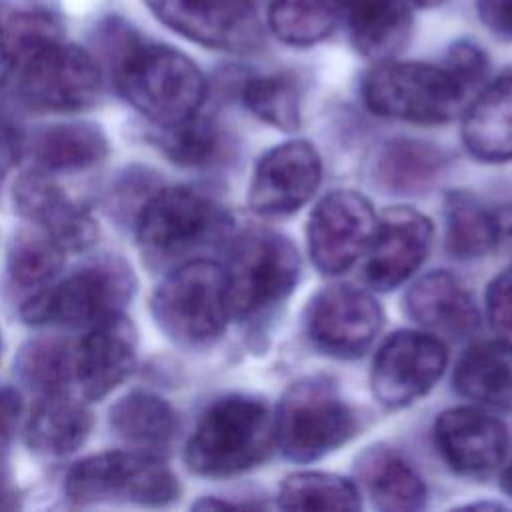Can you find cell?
<instances>
[{"instance_id": "cell-34", "label": "cell", "mask_w": 512, "mask_h": 512, "mask_svg": "<svg viewBox=\"0 0 512 512\" xmlns=\"http://www.w3.org/2000/svg\"><path fill=\"white\" fill-rule=\"evenodd\" d=\"M64 248L42 230H20L10 240L8 274L22 288L50 284L64 266Z\"/></svg>"}, {"instance_id": "cell-26", "label": "cell", "mask_w": 512, "mask_h": 512, "mask_svg": "<svg viewBox=\"0 0 512 512\" xmlns=\"http://www.w3.org/2000/svg\"><path fill=\"white\" fill-rule=\"evenodd\" d=\"M62 34L60 14L44 0H4L0 4V54L10 66L60 42Z\"/></svg>"}, {"instance_id": "cell-36", "label": "cell", "mask_w": 512, "mask_h": 512, "mask_svg": "<svg viewBox=\"0 0 512 512\" xmlns=\"http://www.w3.org/2000/svg\"><path fill=\"white\" fill-rule=\"evenodd\" d=\"M72 356L66 344L60 342H30L18 358L22 380L38 394L66 390L72 378Z\"/></svg>"}, {"instance_id": "cell-18", "label": "cell", "mask_w": 512, "mask_h": 512, "mask_svg": "<svg viewBox=\"0 0 512 512\" xmlns=\"http://www.w3.org/2000/svg\"><path fill=\"white\" fill-rule=\"evenodd\" d=\"M136 328L122 312L90 326L72 356V378L80 394L100 400L120 386L136 364Z\"/></svg>"}, {"instance_id": "cell-24", "label": "cell", "mask_w": 512, "mask_h": 512, "mask_svg": "<svg viewBox=\"0 0 512 512\" xmlns=\"http://www.w3.org/2000/svg\"><path fill=\"white\" fill-rule=\"evenodd\" d=\"M356 474L372 504L384 512L420 510L426 504V484L394 450L372 446L358 458Z\"/></svg>"}, {"instance_id": "cell-32", "label": "cell", "mask_w": 512, "mask_h": 512, "mask_svg": "<svg viewBox=\"0 0 512 512\" xmlns=\"http://www.w3.org/2000/svg\"><path fill=\"white\" fill-rule=\"evenodd\" d=\"M284 510H358L360 490L344 476L330 472H296L278 488Z\"/></svg>"}, {"instance_id": "cell-22", "label": "cell", "mask_w": 512, "mask_h": 512, "mask_svg": "<svg viewBox=\"0 0 512 512\" xmlns=\"http://www.w3.org/2000/svg\"><path fill=\"white\" fill-rule=\"evenodd\" d=\"M406 0H338L354 48L370 60L392 58L408 40L412 16Z\"/></svg>"}, {"instance_id": "cell-9", "label": "cell", "mask_w": 512, "mask_h": 512, "mask_svg": "<svg viewBox=\"0 0 512 512\" xmlns=\"http://www.w3.org/2000/svg\"><path fill=\"white\" fill-rule=\"evenodd\" d=\"M132 290L130 270L118 264H92L56 284H46L24 302L20 314L32 326H92L122 312Z\"/></svg>"}, {"instance_id": "cell-14", "label": "cell", "mask_w": 512, "mask_h": 512, "mask_svg": "<svg viewBox=\"0 0 512 512\" xmlns=\"http://www.w3.org/2000/svg\"><path fill=\"white\" fill-rule=\"evenodd\" d=\"M376 216L366 196L354 190H332L308 218L306 238L314 266L328 276L346 272L368 248Z\"/></svg>"}, {"instance_id": "cell-11", "label": "cell", "mask_w": 512, "mask_h": 512, "mask_svg": "<svg viewBox=\"0 0 512 512\" xmlns=\"http://www.w3.org/2000/svg\"><path fill=\"white\" fill-rule=\"evenodd\" d=\"M176 34L220 52L248 54L262 46L264 30L254 0H144Z\"/></svg>"}, {"instance_id": "cell-31", "label": "cell", "mask_w": 512, "mask_h": 512, "mask_svg": "<svg viewBox=\"0 0 512 512\" xmlns=\"http://www.w3.org/2000/svg\"><path fill=\"white\" fill-rule=\"evenodd\" d=\"M446 248L458 260H474L496 248V216L472 194L450 192L444 200Z\"/></svg>"}, {"instance_id": "cell-25", "label": "cell", "mask_w": 512, "mask_h": 512, "mask_svg": "<svg viewBox=\"0 0 512 512\" xmlns=\"http://www.w3.org/2000/svg\"><path fill=\"white\" fill-rule=\"evenodd\" d=\"M452 380L460 396L482 406L512 410V348L500 342L468 348Z\"/></svg>"}, {"instance_id": "cell-27", "label": "cell", "mask_w": 512, "mask_h": 512, "mask_svg": "<svg viewBox=\"0 0 512 512\" xmlns=\"http://www.w3.org/2000/svg\"><path fill=\"white\" fill-rule=\"evenodd\" d=\"M444 154L430 142L394 138L376 158V182L388 194H420L428 190L444 170Z\"/></svg>"}, {"instance_id": "cell-30", "label": "cell", "mask_w": 512, "mask_h": 512, "mask_svg": "<svg viewBox=\"0 0 512 512\" xmlns=\"http://www.w3.org/2000/svg\"><path fill=\"white\" fill-rule=\"evenodd\" d=\"M338 22V0H268L266 24L270 32L294 48H308L326 40Z\"/></svg>"}, {"instance_id": "cell-40", "label": "cell", "mask_w": 512, "mask_h": 512, "mask_svg": "<svg viewBox=\"0 0 512 512\" xmlns=\"http://www.w3.org/2000/svg\"><path fill=\"white\" fill-rule=\"evenodd\" d=\"M22 412V398L14 388H0V444H4L20 418Z\"/></svg>"}, {"instance_id": "cell-29", "label": "cell", "mask_w": 512, "mask_h": 512, "mask_svg": "<svg viewBox=\"0 0 512 512\" xmlns=\"http://www.w3.org/2000/svg\"><path fill=\"white\" fill-rule=\"evenodd\" d=\"M106 154V136L88 122L56 124L42 130L34 140V156L50 172L84 170L102 162Z\"/></svg>"}, {"instance_id": "cell-1", "label": "cell", "mask_w": 512, "mask_h": 512, "mask_svg": "<svg viewBox=\"0 0 512 512\" xmlns=\"http://www.w3.org/2000/svg\"><path fill=\"white\" fill-rule=\"evenodd\" d=\"M114 76L122 96L158 126L196 116L206 98L200 68L186 54L164 44L124 42Z\"/></svg>"}, {"instance_id": "cell-17", "label": "cell", "mask_w": 512, "mask_h": 512, "mask_svg": "<svg viewBox=\"0 0 512 512\" xmlns=\"http://www.w3.org/2000/svg\"><path fill=\"white\" fill-rule=\"evenodd\" d=\"M434 442L442 460L456 474L486 478L500 468L508 434L506 426L492 414L474 406H458L436 418Z\"/></svg>"}, {"instance_id": "cell-8", "label": "cell", "mask_w": 512, "mask_h": 512, "mask_svg": "<svg viewBox=\"0 0 512 512\" xmlns=\"http://www.w3.org/2000/svg\"><path fill=\"white\" fill-rule=\"evenodd\" d=\"M66 494L76 504L134 502L164 506L178 498L180 484L168 464L154 452H104L70 468Z\"/></svg>"}, {"instance_id": "cell-5", "label": "cell", "mask_w": 512, "mask_h": 512, "mask_svg": "<svg viewBox=\"0 0 512 512\" xmlns=\"http://www.w3.org/2000/svg\"><path fill=\"white\" fill-rule=\"evenodd\" d=\"M150 310L158 328L182 346L216 342L230 320L226 270L206 258L182 262L158 284Z\"/></svg>"}, {"instance_id": "cell-33", "label": "cell", "mask_w": 512, "mask_h": 512, "mask_svg": "<svg viewBox=\"0 0 512 512\" xmlns=\"http://www.w3.org/2000/svg\"><path fill=\"white\" fill-rule=\"evenodd\" d=\"M244 106L262 122L292 132L300 126L302 90L292 74L252 76L242 86Z\"/></svg>"}, {"instance_id": "cell-21", "label": "cell", "mask_w": 512, "mask_h": 512, "mask_svg": "<svg viewBox=\"0 0 512 512\" xmlns=\"http://www.w3.org/2000/svg\"><path fill=\"white\" fill-rule=\"evenodd\" d=\"M462 140L480 162L512 160V72L490 82L468 106L462 120Z\"/></svg>"}, {"instance_id": "cell-35", "label": "cell", "mask_w": 512, "mask_h": 512, "mask_svg": "<svg viewBox=\"0 0 512 512\" xmlns=\"http://www.w3.org/2000/svg\"><path fill=\"white\" fill-rule=\"evenodd\" d=\"M158 144L172 162L192 168L208 166L224 152V138L218 126L198 118V114L178 124L160 126Z\"/></svg>"}, {"instance_id": "cell-28", "label": "cell", "mask_w": 512, "mask_h": 512, "mask_svg": "<svg viewBox=\"0 0 512 512\" xmlns=\"http://www.w3.org/2000/svg\"><path fill=\"white\" fill-rule=\"evenodd\" d=\"M110 428L136 450L154 452L172 442L178 420L164 398L150 392H130L110 408Z\"/></svg>"}, {"instance_id": "cell-13", "label": "cell", "mask_w": 512, "mask_h": 512, "mask_svg": "<svg viewBox=\"0 0 512 512\" xmlns=\"http://www.w3.org/2000/svg\"><path fill=\"white\" fill-rule=\"evenodd\" d=\"M384 324L376 298L360 288L334 284L316 292L304 312L310 342L334 358L362 356Z\"/></svg>"}, {"instance_id": "cell-15", "label": "cell", "mask_w": 512, "mask_h": 512, "mask_svg": "<svg viewBox=\"0 0 512 512\" xmlns=\"http://www.w3.org/2000/svg\"><path fill=\"white\" fill-rule=\"evenodd\" d=\"M322 160L306 140H288L270 148L256 164L248 204L260 216H288L318 190Z\"/></svg>"}, {"instance_id": "cell-41", "label": "cell", "mask_w": 512, "mask_h": 512, "mask_svg": "<svg viewBox=\"0 0 512 512\" xmlns=\"http://www.w3.org/2000/svg\"><path fill=\"white\" fill-rule=\"evenodd\" d=\"M496 216V246L512 256V208H504Z\"/></svg>"}, {"instance_id": "cell-3", "label": "cell", "mask_w": 512, "mask_h": 512, "mask_svg": "<svg viewBox=\"0 0 512 512\" xmlns=\"http://www.w3.org/2000/svg\"><path fill=\"white\" fill-rule=\"evenodd\" d=\"M472 90L444 62L382 60L362 82L364 104L378 116L414 124L452 120Z\"/></svg>"}, {"instance_id": "cell-16", "label": "cell", "mask_w": 512, "mask_h": 512, "mask_svg": "<svg viewBox=\"0 0 512 512\" xmlns=\"http://www.w3.org/2000/svg\"><path fill=\"white\" fill-rule=\"evenodd\" d=\"M432 238L430 218L416 208L392 206L384 210L366 248V282L382 292L404 284L426 260Z\"/></svg>"}, {"instance_id": "cell-42", "label": "cell", "mask_w": 512, "mask_h": 512, "mask_svg": "<svg viewBox=\"0 0 512 512\" xmlns=\"http://www.w3.org/2000/svg\"><path fill=\"white\" fill-rule=\"evenodd\" d=\"M500 488H502L504 494H508V496L512 498V460H510V464H508V466L504 468V472H502Z\"/></svg>"}, {"instance_id": "cell-39", "label": "cell", "mask_w": 512, "mask_h": 512, "mask_svg": "<svg viewBox=\"0 0 512 512\" xmlns=\"http://www.w3.org/2000/svg\"><path fill=\"white\" fill-rule=\"evenodd\" d=\"M476 10L492 34L512 42V0H476Z\"/></svg>"}, {"instance_id": "cell-2", "label": "cell", "mask_w": 512, "mask_h": 512, "mask_svg": "<svg viewBox=\"0 0 512 512\" xmlns=\"http://www.w3.org/2000/svg\"><path fill=\"white\" fill-rule=\"evenodd\" d=\"M274 416L250 396H224L198 420L186 444V464L208 478H228L262 464L272 446Z\"/></svg>"}, {"instance_id": "cell-43", "label": "cell", "mask_w": 512, "mask_h": 512, "mask_svg": "<svg viewBox=\"0 0 512 512\" xmlns=\"http://www.w3.org/2000/svg\"><path fill=\"white\" fill-rule=\"evenodd\" d=\"M406 2L418 8H436V6H442L446 0H406Z\"/></svg>"}, {"instance_id": "cell-6", "label": "cell", "mask_w": 512, "mask_h": 512, "mask_svg": "<svg viewBox=\"0 0 512 512\" xmlns=\"http://www.w3.org/2000/svg\"><path fill=\"white\" fill-rule=\"evenodd\" d=\"M358 428L354 410L328 376H306L286 388L274 416L276 444L294 462L318 460Z\"/></svg>"}, {"instance_id": "cell-23", "label": "cell", "mask_w": 512, "mask_h": 512, "mask_svg": "<svg viewBox=\"0 0 512 512\" xmlns=\"http://www.w3.org/2000/svg\"><path fill=\"white\" fill-rule=\"evenodd\" d=\"M92 430L90 410L66 390L40 394L28 424L26 442L46 456H66L76 452Z\"/></svg>"}, {"instance_id": "cell-37", "label": "cell", "mask_w": 512, "mask_h": 512, "mask_svg": "<svg viewBox=\"0 0 512 512\" xmlns=\"http://www.w3.org/2000/svg\"><path fill=\"white\" fill-rule=\"evenodd\" d=\"M486 314L496 340L512 348V268L494 276L486 288Z\"/></svg>"}, {"instance_id": "cell-7", "label": "cell", "mask_w": 512, "mask_h": 512, "mask_svg": "<svg viewBox=\"0 0 512 512\" xmlns=\"http://www.w3.org/2000/svg\"><path fill=\"white\" fill-rule=\"evenodd\" d=\"M228 228L230 216L212 198L188 186H170L142 206L136 238L146 256L172 262L218 242Z\"/></svg>"}, {"instance_id": "cell-38", "label": "cell", "mask_w": 512, "mask_h": 512, "mask_svg": "<svg viewBox=\"0 0 512 512\" xmlns=\"http://www.w3.org/2000/svg\"><path fill=\"white\" fill-rule=\"evenodd\" d=\"M454 72L456 76L474 92L486 72H488V58L486 54L472 42H466V40H460L456 44H452V48L448 50L446 54V60H444Z\"/></svg>"}, {"instance_id": "cell-12", "label": "cell", "mask_w": 512, "mask_h": 512, "mask_svg": "<svg viewBox=\"0 0 512 512\" xmlns=\"http://www.w3.org/2000/svg\"><path fill=\"white\" fill-rule=\"evenodd\" d=\"M446 362V346L436 334L398 330L382 342L374 356L372 394L386 408H404L430 392Z\"/></svg>"}, {"instance_id": "cell-20", "label": "cell", "mask_w": 512, "mask_h": 512, "mask_svg": "<svg viewBox=\"0 0 512 512\" xmlns=\"http://www.w3.org/2000/svg\"><path fill=\"white\" fill-rule=\"evenodd\" d=\"M404 312L436 336L466 338L478 328V310L470 292L446 270L418 278L404 294Z\"/></svg>"}, {"instance_id": "cell-19", "label": "cell", "mask_w": 512, "mask_h": 512, "mask_svg": "<svg viewBox=\"0 0 512 512\" xmlns=\"http://www.w3.org/2000/svg\"><path fill=\"white\" fill-rule=\"evenodd\" d=\"M14 206L22 218L64 250H84L96 240L94 218L40 170L26 172L16 180Z\"/></svg>"}, {"instance_id": "cell-10", "label": "cell", "mask_w": 512, "mask_h": 512, "mask_svg": "<svg viewBox=\"0 0 512 512\" xmlns=\"http://www.w3.org/2000/svg\"><path fill=\"white\" fill-rule=\"evenodd\" d=\"M12 68L22 100L38 110H84L100 94L98 64L86 50L64 40L38 50Z\"/></svg>"}, {"instance_id": "cell-4", "label": "cell", "mask_w": 512, "mask_h": 512, "mask_svg": "<svg viewBox=\"0 0 512 512\" xmlns=\"http://www.w3.org/2000/svg\"><path fill=\"white\" fill-rule=\"evenodd\" d=\"M226 270L230 318L258 322L276 312L300 278L296 246L272 230H248L232 246Z\"/></svg>"}]
</instances>
